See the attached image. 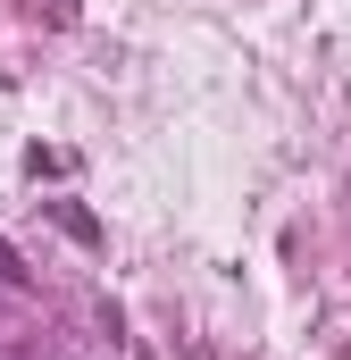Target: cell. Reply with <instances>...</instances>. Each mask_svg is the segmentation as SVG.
<instances>
[{"mask_svg": "<svg viewBox=\"0 0 351 360\" xmlns=\"http://www.w3.org/2000/svg\"><path fill=\"white\" fill-rule=\"evenodd\" d=\"M0 269H8V276H25V269H17V252H8V243H0Z\"/></svg>", "mask_w": 351, "mask_h": 360, "instance_id": "cell-1", "label": "cell"}]
</instances>
